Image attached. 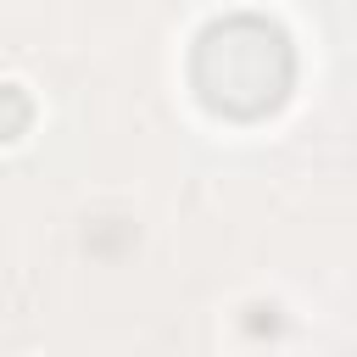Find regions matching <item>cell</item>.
<instances>
[{"instance_id": "6da1fadb", "label": "cell", "mask_w": 357, "mask_h": 357, "mask_svg": "<svg viewBox=\"0 0 357 357\" xmlns=\"http://www.w3.org/2000/svg\"><path fill=\"white\" fill-rule=\"evenodd\" d=\"M212 39H218V45H223V50L234 56V73H245V56H240V45H234V28H229V33H212ZM234 89H251V106H262V100H273V95H279V78L257 73L251 84H229V89H223L218 100H229V106H234Z\"/></svg>"}]
</instances>
